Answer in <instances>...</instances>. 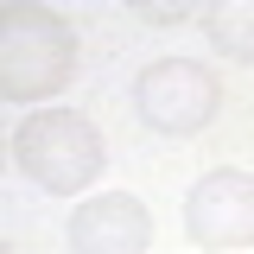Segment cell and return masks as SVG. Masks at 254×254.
<instances>
[{
	"label": "cell",
	"mask_w": 254,
	"mask_h": 254,
	"mask_svg": "<svg viewBox=\"0 0 254 254\" xmlns=\"http://www.w3.org/2000/svg\"><path fill=\"white\" fill-rule=\"evenodd\" d=\"M210 45H216L229 64H254V0H229V6H210Z\"/></svg>",
	"instance_id": "8992f818"
},
{
	"label": "cell",
	"mask_w": 254,
	"mask_h": 254,
	"mask_svg": "<svg viewBox=\"0 0 254 254\" xmlns=\"http://www.w3.org/2000/svg\"><path fill=\"white\" fill-rule=\"evenodd\" d=\"M185 235L210 254H235L254 248V178L248 172H210L197 178L185 197Z\"/></svg>",
	"instance_id": "277c9868"
},
{
	"label": "cell",
	"mask_w": 254,
	"mask_h": 254,
	"mask_svg": "<svg viewBox=\"0 0 254 254\" xmlns=\"http://www.w3.org/2000/svg\"><path fill=\"white\" fill-rule=\"evenodd\" d=\"M76 76V26L51 6H0V95L45 102Z\"/></svg>",
	"instance_id": "6da1fadb"
},
{
	"label": "cell",
	"mask_w": 254,
	"mask_h": 254,
	"mask_svg": "<svg viewBox=\"0 0 254 254\" xmlns=\"http://www.w3.org/2000/svg\"><path fill=\"white\" fill-rule=\"evenodd\" d=\"M0 254H6V248H0Z\"/></svg>",
	"instance_id": "52a82bcc"
},
{
	"label": "cell",
	"mask_w": 254,
	"mask_h": 254,
	"mask_svg": "<svg viewBox=\"0 0 254 254\" xmlns=\"http://www.w3.org/2000/svg\"><path fill=\"white\" fill-rule=\"evenodd\" d=\"M13 159L38 190L51 197H76L102 178V133H95L76 108H38L26 115V127L13 133Z\"/></svg>",
	"instance_id": "7a4b0ae2"
},
{
	"label": "cell",
	"mask_w": 254,
	"mask_h": 254,
	"mask_svg": "<svg viewBox=\"0 0 254 254\" xmlns=\"http://www.w3.org/2000/svg\"><path fill=\"white\" fill-rule=\"evenodd\" d=\"M153 242V210L127 190L83 197L70 216V254H146Z\"/></svg>",
	"instance_id": "5b68a950"
},
{
	"label": "cell",
	"mask_w": 254,
	"mask_h": 254,
	"mask_svg": "<svg viewBox=\"0 0 254 254\" xmlns=\"http://www.w3.org/2000/svg\"><path fill=\"white\" fill-rule=\"evenodd\" d=\"M133 108H140V121L153 127V133L190 140V133H203V127L216 121L222 83L203 64H190V58H159V64H146V76L133 83Z\"/></svg>",
	"instance_id": "3957f363"
}]
</instances>
